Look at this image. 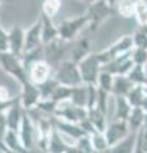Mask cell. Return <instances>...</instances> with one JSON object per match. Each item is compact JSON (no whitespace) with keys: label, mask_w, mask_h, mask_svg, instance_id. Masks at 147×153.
Masks as SVG:
<instances>
[{"label":"cell","mask_w":147,"mask_h":153,"mask_svg":"<svg viewBox=\"0 0 147 153\" xmlns=\"http://www.w3.org/2000/svg\"><path fill=\"white\" fill-rule=\"evenodd\" d=\"M133 153H145L143 148H142V143H141V138L140 135H137V143H136V148Z\"/></svg>","instance_id":"7bdbcfd3"},{"label":"cell","mask_w":147,"mask_h":153,"mask_svg":"<svg viewBox=\"0 0 147 153\" xmlns=\"http://www.w3.org/2000/svg\"><path fill=\"white\" fill-rule=\"evenodd\" d=\"M10 93H9V91L7 87H4V85H0V100H4V101H7V100H10Z\"/></svg>","instance_id":"b9f144b4"},{"label":"cell","mask_w":147,"mask_h":153,"mask_svg":"<svg viewBox=\"0 0 147 153\" xmlns=\"http://www.w3.org/2000/svg\"><path fill=\"white\" fill-rule=\"evenodd\" d=\"M60 9H61V0H44L40 12L54 19Z\"/></svg>","instance_id":"4dcf8cb0"},{"label":"cell","mask_w":147,"mask_h":153,"mask_svg":"<svg viewBox=\"0 0 147 153\" xmlns=\"http://www.w3.org/2000/svg\"><path fill=\"white\" fill-rule=\"evenodd\" d=\"M81 1H83V3H86V4H91L92 1H95V0H81Z\"/></svg>","instance_id":"c3c4849f"},{"label":"cell","mask_w":147,"mask_h":153,"mask_svg":"<svg viewBox=\"0 0 147 153\" xmlns=\"http://www.w3.org/2000/svg\"><path fill=\"white\" fill-rule=\"evenodd\" d=\"M0 153H4V151H1V149H0Z\"/></svg>","instance_id":"db71d44e"},{"label":"cell","mask_w":147,"mask_h":153,"mask_svg":"<svg viewBox=\"0 0 147 153\" xmlns=\"http://www.w3.org/2000/svg\"><path fill=\"white\" fill-rule=\"evenodd\" d=\"M134 3L136 0H119L115 4V13L123 18L134 17Z\"/></svg>","instance_id":"83f0119b"},{"label":"cell","mask_w":147,"mask_h":153,"mask_svg":"<svg viewBox=\"0 0 147 153\" xmlns=\"http://www.w3.org/2000/svg\"><path fill=\"white\" fill-rule=\"evenodd\" d=\"M88 17L84 13L82 16H78L72 19H65L58 26L59 28V37L64 41L73 42L79 37L81 31L83 30L86 26H88Z\"/></svg>","instance_id":"8992f818"},{"label":"cell","mask_w":147,"mask_h":153,"mask_svg":"<svg viewBox=\"0 0 147 153\" xmlns=\"http://www.w3.org/2000/svg\"><path fill=\"white\" fill-rule=\"evenodd\" d=\"M115 100V112L114 120H128L132 111V106L124 96H113Z\"/></svg>","instance_id":"603a6c76"},{"label":"cell","mask_w":147,"mask_h":153,"mask_svg":"<svg viewBox=\"0 0 147 153\" xmlns=\"http://www.w3.org/2000/svg\"><path fill=\"white\" fill-rule=\"evenodd\" d=\"M137 135H138V133L131 131L124 139H122L115 146L110 147L111 153H133L137 143Z\"/></svg>","instance_id":"7402d4cb"},{"label":"cell","mask_w":147,"mask_h":153,"mask_svg":"<svg viewBox=\"0 0 147 153\" xmlns=\"http://www.w3.org/2000/svg\"><path fill=\"white\" fill-rule=\"evenodd\" d=\"M40 18L42 21V33H41L42 45L49 44V42L59 38V28L54 23V19L47 17L46 14L41 12H40Z\"/></svg>","instance_id":"ac0fdd59"},{"label":"cell","mask_w":147,"mask_h":153,"mask_svg":"<svg viewBox=\"0 0 147 153\" xmlns=\"http://www.w3.org/2000/svg\"><path fill=\"white\" fill-rule=\"evenodd\" d=\"M53 76L59 84L68 85V87H77V85L83 84L78 64L70 59L64 60L56 66L54 69Z\"/></svg>","instance_id":"7a4b0ae2"},{"label":"cell","mask_w":147,"mask_h":153,"mask_svg":"<svg viewBox=\"0 0 147 153\" xmlns=\"http://www.w3.org/2000/svg\"><path fill=\"white\" fill-rule=\"evenodd\" d=\"M93 153H111V148H106L102 151H93Z\"/></svg>","instance_id":"f6af8a7d"},{"label":"cell","mask_w":147,"mask_h":153,"mask_svg":"<svg viewBox=\"0 0 147 153\" xmlns=\"http://www.w3.org/2000/svg\"><path fill=\"white\" fill-rule=\"evenodd\" d=\"M142 129H146L147 130V112H146V116H145V123H143V128Z\"/></svg>","instance_id":"7dc6e473"},{"label":"cell","mask_w":147,"mask_h":153,"mask_svg":"<svg viewBox=\"0 0 147 153\" xmlns=\"http://www.w3.org/2000/svg\"><path fill=\"white\" fill-rule=\"evenodd\" d=\"M129 133L131 129L128 126L127 120H113L110 124H107L106 130L104 131L109 147L115 146L122 139H124Z\"/></svg>","instance_id":"8fae6325"},{"label":"cell","mask_w":147,"mask_h":153,"mask_svg":"<svg viewBox=\"0 0 147 153\" xmlns=\"http://www.w3.org/2000/svg\"><path fill=\"white\" fill-rule=\"evenodd\" d=\"M4 146H5V152L7 151H12V152H23V153H28V151L25 148L23 143L21 140L19 133L13 129H7L5 135H4Z\"/></svg>","instance_id":"d6986e66"},{"label":"cell","mask_w":147,"mask_h":153,"mask_svg":"<svg viewBox=\"0 0 147 153\" xmlns=\"http://www.w3.org/2000/svg\"><path fill=\"white\" fill-rule=\"evenodd\" d=\"M42 100L39 85L27 80L22 84V93H21V102L25 110H31L37 106V103Z\"/></svg>","instance_id":"5bb4252c"},{"label":"cell","mask_w":147,"mask_h":153,"mask_svg":"<svg viewBox=\"0 0 147 153\" xmlns=\"http://www.w3.org/2000/svg\"><path fill=\"white\" fill-rule=\"evenodd\" d=\"M72 89L73 87H68V85H63V84H58V87L55 88V91L51 94V100L55 101L56 103L64 102L70 100V94H72Z\"/></svg>","instance_id":"f546056e"},{"label":"cell","mask_w":147,"mask_h":153,"mask_svg":"<svg viewBox=\"0 0 147 153\" xmlns=\"http://www.w3.org/2000/svg\"><path fill=\"white\" fill-rule=\"evenodd\" d=\"M53 74H54V68L45 59L36 61L28 69V78L35 84H41L46 82L47 79L53 76Z\"/></svg>","instance_id":"4fadbf2b"},{"label":"cell","mask_w":147,"mask_h":153,"mask_svg":"<svg viewBox=\"0 0 147 153\" xmlns=\"http://www.w3.org/2000/svg\"><path fill=\"white\" fill-rule=\"evenodd\" d=\"M68 143L64 140L63 135L55 126L50 133L49 143H47V153H65L68 148Z\"/></svg>","instance_id":"ffe728a7"},{"label":"cell","mask_w":147,"mask_h":153,"mask_svg":"<svg viewBox=\"0 0 147 153\" xmlns=\"http://www.w3.org/2000/svg\"><path fill=\"white\" fill-rule=\"evenodd\" d=\"M58 82L55 80L54 76H51V78H49L46 80V82L41 83V84H37L40 88V92H41V97L42 100H47L51 97V94H53V92L55 91V88L58 87Z\"/></svg>","instance_id":"836d02e7"},{"label":"cell","mask_w":147,"mask_h":153,"mask_svg":"<svg viewBox=\"0 0 147 153\" xmlns=\"http://www.w3.org/2000/svg\"><path fill=\"white\" fill-rule=\"evenodd\" d=\"M88 119L92 121V124L96 128V130L98 131H105L107 123H106V114L102 112L101 110H98L97 107L88 108Z\"/></svg>","instance_id":"484cf974"},{"label":"cell","mask_w":147,"mask_h":153,"mask_svg":"<svg viewBox=\"0 0 147 153\" xmlns=\"http://www.w3.org/2000/svg\"><path fill=\"white\" fill-rule=\"evenodd\" d=\"M3 51H9V33L0 25V52Z\"/></svg>","instance_id":"f35d334b"},{"label":"cell","mask_w":147,"mask_h":153,"mask_svg":"<svg viewBox=\"0 0 147 153\" xmlns=\"http://www.w3.org/2000/svg\"><path fill=\"white\" fill-rule=\"evenodd\" d=\"M5 153H23V152H12V151H7Z\"/></svg>","instance_id":"816d5d0a"},{"label":"cell","mask_w":147,"mask_h":153,"mask_svg":"<svg viewBox=\"0 0 147 153\" xmlns=\"http://www.w3.org/2000/svg\"><path fill=\"white\" fill-rule=\"evenodd\" d=\"M133 82L128 78V75H114L113 83V96H125L129 93V91L133 88Z\"/></svg>","instance_id":"44dd1931"},{"label":"cell","mask_w":147,"mask_h":153,"mask_svg":"<svg viewBox=\"0 0 147 153\" xmlns=\"http://www.w3.org/2000/svg\"><path fill=\"white\" fill-rule=\"evenodd\" d=\"M5 131H7V126H5V123L4 121H0V149L4 151L5 153V146H4V135H5Z\"/></svg>","instance_id":"ab89813d"},{"label":"cell","mask_w":147,"mask_h":153,"mask_svg":"<svg viewBox=\"0 0 147 153\" xmlns=\"http://www.w3.org/2000/svg\"><path fill=\"white\" fill-rule=\"evenodd\" d=\"M141 28H142V30H143L146 33H147V25H145V26H140Z\"/></svg>","instance_id":"681fc988"},{"label":"cell","mask_w":147,"mask_h":153,"mask_svg":"<svg viewBox=\"0 0 147 153\" xmlns=\"http://www.w3.org/2000/svg\"><path fill=\"white\" fill-rule=\"evenodd\" d=\"M72 42L64 41L61 38L49 42L44 45V59L55 69L60 63L67 60V56L69 55Z\"/></svg>","instance_id":"277c9868"},{"label":"cell","mask_w":147,"mask_h":153,"mask_svg":"<svg viewBox=\"0 0 147 153\" xmlns=\"http://www.w3.org/2000/svg\"><path fill=\"white\" fill-rule=\"evenodd\" d=\"M133 37V45L134 47L138 49H146L147 50V33L142 30L141 27H138L134 31V33L132 35Z\"/></svg>","instance_id":"8d00e7d4"},{"label":"cell","mask_w":147,"mask_h":153,"mask_svg":"<svg viewBox=\"0 0 147 153\" xmlns=\"http://www.w3.org/2000/svg\"><path fill=\"white\" fill-rule=\"evenodd\" d=\"M141 107L145 110V112H147V94H145L143 100H142V103H141Z\"/></svg>","instance_id":"ee69618b"},{"label":"cell","mask_w":147,"mask_h":153,"mask_svg":"<svg viewBox=\"0 0 147 153\" xmlns=\"http://www.w3.org/2000/svg\"><path fill=\"white\" fill-rule=\"evenodd\" d=\"M138 135L141 138L142 148H143L145 153H147V130H146V129H141V130L138 131Z\"/></svg>","instance_id":"60d3db41"},{"label":"cell","mask_w":147,"mask_h":153,"mask_svg":"<svg viewBox=\"0 0 147 153\" xmlns=\"http://www.w3.org/2000/svg\"><path fill=\"white\" fill-rule=\"evenodd\" d=\"M81 76L84 84H95L97 85L98 75L101 73L102 63L97 56V52H91L88 56L78 63Z\"/></svg>","instance_id":"5b68a950"},{"label":"cell","mask_w":147,"mask_h":153,"mask_svg":"<svg viewBox=\"0 0 147 153\" xmlns=\"http://www.w3.org/2000/svg\"><path fill=\"white\" fill-rule=\"evenodd\" d=\"M90 54H91V37L90 36H79L77 40L72 42L69 51V59L73 60L74 63H81Z\"/></svg>","instance_id":"9a60e30c"},{"label":"cell","mask_w":147,"mask_h":153,"mask_svg":"<svg viewBox=\"0 0 147 153\" xmlns=\"http://www.w3.org/2000/svg\"><path fill=\"white\" fill-rule=\"evenodd\" d=\"M132 51L110 60L107 64L102 66L101 70L109 71V73H111L113 75H128V73H129L132 68L134 66V61L132 59Z\"/></svg>","instance_id":"9c48e42d"},{"label":"cell","mask_w":147,"mask_h":153,"mask_svg":"<svg viewBox=\"0 0 147 153\" xmlns=\"http://www.w3.org/2000/svg\"><path fill=\"white\" fill-rule=\"evenodd\" d=\"M145 116H146V112H145V110L142 107H132L129 117H128V120H127L131 131L138 133L141 129L143 128Z\"/></svg>","instance_id":"cb8c5ba5"},{"label":"cell","mask_w":147,"mask_h":153,"mask_svg":"<svg viewBox=\"0 0 147 153\" xmlns=\"http://www.w3.org/2000/svg\"><path fill=\"white\" fill-rule=\"evenodd\" d=\"M134 49V45H133V37L127 35V36H123L120 37L119 40H116L114 44H111L107 49L102 50L100 52H97V56L100 61L102 63V66L107 64L110 60L115 59V57L120 56L123 54H127Z\"/></svg>","instance_id":"52a82bcc"},{"label":"cell","mask_w":147,"mask_h":153,"mask_svg":"<svg viewBox=\"0 0 147 153\" xmlns=\"http://www.w3.org/2000/svg\"><path fill=\"white\" fill-rule=\"evenodd\" d=\"M55 116L61 119V120L79 124L81 121L84 120V119L88 116V108L82 107V106H77V105H74L70 100H68V101L58 103Z\"/></svg>","instance_id":"ba28073f"},{"label":"cell","mask_w":147,"mask_h":153,"mask_svg":"<svg viewBox=\"0 0 147 153\" xmlns=\"http://www.w3.org/2000/svg\"><path fill=\"white\" fill-rule=\"evenodd\" d=\"M19 137H21V140L23 143V146L27 151H31L36 147V142H37V129L34 120L31 119V116L27 114V111L23 115V119H22V124H21V128L19 130Z\"/></svg>","instance_id":"30bf717a"},{"label":"cell","mask_w":147,"mask_h":153,"mask_svg":"<svg viewBox=\"0 0 147 153\" xmlns=\"http://www.w3.org/2000/svg\"><path fill=\"white\" fill-rule=\"evenodd\" d=\"M132 59H133L134 64L146 65L147 64V50L134 47L133 51H132Z\"/></svg>","instance_id":"74e56055"},{"label":"cell","mask_w":147,"mask_h":153,"mask_svg":"<svg viewBox=\"0 0 147 153\" xmlns=\"http://www.w3.org/2000/svg\"><path fill=\"white\" fill-rule=\"evenodd\" d=\"M70 101L77 106L87 107L88 102V85L87 84H81L77 87H73L72 94H70Z\"/></svg>","instance_id":"d4e9b609"},{"label":"cell","mask_w":147,"mask_h":153,"mask_svg":"<svg viewBox=\"0 0 147 153\" xmlns=\"http://www.w3.org/2000/svg\"><path fill=\"white\" fill-rule=\"evenodd\" d=\"M125 97L132 107H141L142 100L145 97V84H134Z\"/></svg>","instance_id":"4316f807"},{"label":"cell","mask_w":147,"mask_h":153,"mask_svg":"<svg viewBox=\"0 0 147 153\" xmlns=\"http://www.w3.org/2000/svg\"><path fill=\"white\" fill-rule=\"evenodd\" d=\"M74 146L77 147V149H78L81 153H93V151H95V149H93V146H92V142H91V137H90V134H86V135L81 137Z\"/></svg>","instance_id":"d590c367"},{"label":"cell","mask_w":147,"mask_h":153,"mask_svg":"<svg viewBox=\"0 0 147 153\" xmlns=\"http://www.w3.org/2000/svg\"><path fill=\"white\" fill-rule=\"evenodd\" d=\"M9 33V51L18 56L25 52V31L19 26H13Z\"/></svg>","instance_id":"e0dca14e"},{"label":"cell","mask_w":147,"mask_h":153,"mask_svg":"<svg viewBox=\"0 0 147 153\" xmlns=\"http://www.w3.org/2000/svg\"><path fill=\"white\" fill-rule=\"evenodd\" d=\"M134 18L137 23H138V26L147 25V1L146 0H136Z\"/></svg>","instance_id":"f1b7e54d"},{"label":"cell","mask_w":147,"mask_h":153,"mask_svg":"<svg viewBox=\"0 0 147 153\" xmlns=\"http://www.w3.org/2000/svg\"><path fill=\"white\" fill-rule=\"evenodd\" d=\"M106 1H107L109 4H110L111 7H114V8H115V4H116L118 1H119V0H106Z\"/></svg>","instance_id":"bcb514c9"},{"label":"cell","mask_w":147,"mask_h":153,"mask_svg":"<svg viewBox=\"0 0 147 153\" xmlns=\"http://www.w3.org/2000/svg\"><path fill=\"white\" fill-rule=\"evenodd\" d=\"M3 1H4V0H0V3H3Z\"/></svg>","instance_id":"11a10c76"},{"label":"cell","mask_w":147,"mask_h":153,"mask_svg":"<svg viewBox=\"0 0 147 153\" xmlns=\"http://www.w3.org/2000/svg\"><path fill=\"white\" fill-rule=\"evenodd\" d=\"M91 137V142H92V146H93V149L95 151H102V149H106V148H110L107 144V140H106V137L102 131H93L92 134H90Z\"/></svg>","instance_id":"e575fe53"},{"label":"cell","mask_w":147,"mask_h":153,"mask_svg":"<svg viewBox=\"0 0 147 153\" xmlns=\"http://www.w3.org/2000/svg\"><path fill=\"white\" fill-rule=\"evenodd\" d=\"M0 66L7 74L14 76L17 80H19L21 84L30 80L28 73L22 63V56H18L10 51L0 52Z\"/></svg>","instance_id":"3957f363"},{"label":"cell","mask_w":147,"mask_h":153,"mask_svg":"<svg viewBox=\"0 0 147 153\" xmlns=\"http://www.w3.org/2000/svg\"><path fill=\"white\" fill-rule=\"evenodd\" d=\"M145 66V74H146V82H147V64L146 65H143ZM147 84V83H146Z\"/></svg>","instance_id":"f907efd6"},{"label":"cell","mask_w":147,"mask_h":153,"mask_svg":"<svg viewBox=\"0 0 147 153\" xmlns=\"http://www.w3.org/2000/svg\"><path fill=\"white\" fill-rule=\"evenodd\" d=\"M128 78H129L133 84H146V74H145V66L134 64L132 70L128 73Z\"/></svg>","instance_id":"d6a6232c"},{"label":"cell","mask_w":147,"mask_h":153,"mask_svg":"<svg viewBox=\"0 0 147 153\" xmlns=\"http://www.w3.org/2000/svg\"><path fill=\"white\" fill-rule=\"evenodd\" d=\"M113 83H114V75L111 73H109V71L101 70L100 75H98V79H97V87L102 91H105V92L111 93Z\"/></svg>","instance_id":"1f68e13d"},{"label":"cell","mask_w":147,"mask_h":153,"mask_svg":"<svg viewBox=\"0 0 147 153\" xmlns=\"http://www.w3.org/2000/svg\"><path fill=\"white\" fill-rule=\"evenodd\" d=\"M86 14L88 17V30L95 33L104 21L115 14V8L111 7L106 0H95L91 4H87Z\"/></svg>","instance_id":"6da1fadb"},{"label":"cell","mask_w":147,"mask_h":153,"mask_svg":"<svg viewBox=\"0 0 147 153\" xmlns=\"http://www.w3.org/2000/svg\"><path fill=\"white\" fill-rule=\"evenodd\" d=\"M145 94H147V84H145Z\"/></svg>","instance_id":"f5cc1de1"},{"label":"cell","mask_w":147,"mask_h":153,"mask_svg":"<svg viewBox=\"0 0 147 153\" xmlns=\"http://www.w3.org/2000/svg\"><path fill=\"white\" fill-rule=\"evenodd\" d=\"M25 112L26 110L22 106L21 96H17L16 101L13 102V105L4 114V123H5L7 129H13V130H17V131L19 130Z\"/></svg>","instance_id":"7c38bea8"},{"label":"cell","mask_w":147,"mask_h":153,"mask_svg":"<svg viewBox=\"0 0 147 153\" xmlns=\"http://www.w3.org/2000/svg\"><path fill=\"white\" fill-rule=\"evenodd\" d=\"M42 21L39 17L36 19V22L30 28H27L25 31V52L31 51L42 45Z\"/></svg>","instance_id":"2e32d148"}]
</instances>
